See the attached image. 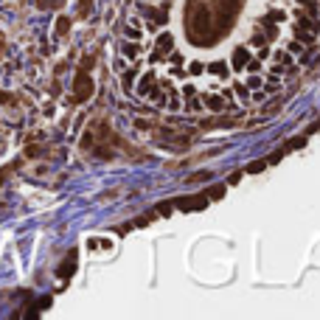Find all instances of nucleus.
Wrapping results in <instances>:
<instances>
[{
	"instance_id": "nucleus-1",
	"label": "nucleus",
	"mask_w": 320,
	"mask_h": 320,
	"mask_svg": "<svg viewBox=\"0 0 320 320\" xmlns=\"http://www.w3.org/2000/svg\"><path fill=\"white\" fill-rule=\"evenodd\" d=\"M174 208H180V211H202L208 205V197H180L177 202H172Z\"/></svg>"
},
{
	"instance_id": "nucleus-2",
	"label": "nucleus",
	"mask_w": 320,
	"mask_h": 320,
	"mask_svg": "<svg viewBox=\"0 0 320 320\" xmlns=\"http://www.w3.org/2000/svg\"><path fill=\"white\" fill-rule=\"evenodd\" d=\"M90 93H93V85H90V79H87V73L82 70V73L76 76V98H79V101H85V98H87Z\"/></svg>"
},
{
	"instance_id": "nucleus-3",
	"label": "nucleus",
	"mask_w": 320,
	"mask_h": 320,
	"mask_svg": "<svg viewBox=\"0 0 320 320\" xmlns=\"http://www.w3.org/2000/svg\"><path fill=\"white\" fill-rule=\"evenodd\" d=\"M303 146H306V135H295V138H289L281 149H284V152H295V149H303Z\"/></svg>"
},
{
	"instance_id": "nucleus-4",
	"label": "nucleus",
	"mask_w": 320,
	"mask_h": 320,
	"mask_svg": "<svg viewBox=\"0 0 320 320\" xmlns=\"http://www.w3.org/2000/svg\"><path fill=\"white\" fill-rule=\"evenodd\" d=\"M76 270V261H73V253H70L68 259H65V264L59 267V278H70V273Z\"/></svg>"
},
{
	"instance_id": "nucleus-5",
	"label": "nucleus",
	"mask_w": 320,
	"mask_h": 320,
	"mask_svg": "<svg viewBox=\"0 0 320 320\" xmlns=\"http://www.w3.org/2000/svg\"><path fill=\"white\" fill-rule=\"evenodd\" d=\"M205 197L208 199H222L225 197V185H211V188L205 191Z\"/></svg>"
},
{
	"instance_id": "nucleus-6",
	"label": "nucleus",
	"mask_w": 320,
	"mask_h": 320,
	"mask_svg": "<svg viewBox=\"0 0 320 320\" xmlns=\"http://www.w3.org/2000/svg\"><path fill=\"white\" fill-rule=\"evenodd\" d=\"M264 166H267V160H256V163L247 166V172H250V174H259V172H264Z\"/></svg>"
},
{
	"instance_id": "nucleus-7",
	"label": "nucleus",
	"mask_w": 320,
	"mask_h": 320,
	"mask_svg": "<svg viewBox=\"0 0 320 320\" xmlns=\"http://www.w3.org/2000/svg\"><path fill=\"white\" fill-rule=\"evenodd\" d=\"M146 14H149V20H152V23H155V26H157V23H163V14H160V11H155V9H146Z\"/></svg>"
},
{
	"instance_id": "nucleus-8",
	"label": "nucleus",
	"mask_w": 320,
	"mask_h": 320,
	"mask_svg": "<svg viewBox=\"0 0 320 320\" xmlns=\"http://www.w3.org/2000/svg\"><path fill=\"white\" fill-rule=\"evenodd\" d=\"M90 6H93V0H82V6H79V17H87Z\"/></svg>"
},
{
	"instance_id": "nucleus-9",
	"label": "nucleus",
	"mask_w": 320,
	"mask_h": 320,
	"mask_svg": "<svg viewBox=\"0 0 320 320\" xmlns=\"http://www.w3.org/2000/svg\"><path fill=\"white\" fill-rule=\"evenodd\" d=\"M68 28H70V20H68V17H62V20H59V26H56V34H65Z\"/></svg>"
},
{
	"instance_id": "nucleus-10",
	"label": "nucleus",
	"mask_w": 320,
	"mask_h": 320,
	"mask_svg": "<svg viewBox=\"0 0 320 320\" xmlns=\"http://www.w3.org/2000/svg\"><path fill=\"white\" fill-rule=\"evenodd\" d=\"M208 177H211L208 172H199V174H191V177H188V183H202V180H208Z\"/></svg>"
},
{
	"instance_id": "nucleus-11",
	"label": "nucleus",
	"mask_w": 320,
	"mask_h": 320,
	"mask_svg": "<svg viewBox=\"0 0 320 320\" xmlns=\"http://www.w3.org/2000/svg\"><path fill=\"white\" fill-rule=\"evenodd\" d=\"M157 211H160V214H166V217H169V214H172V211H174V205H172V202H160V205H157Z\"/></svg>"
},
{
	"instance_id": "nucleus-12",
	"label": "nucleus",
	"mask_w": 320,
	"mask_h": 320,
	"mask_svg": "<svg viewBox=\"0 0 320 320\" xmlns=\"http://www.w3.org/2000/svg\"><path fill=\"white\" fill-rule=\"evenodd\" d=\"M242 174H244V172H233L230 177H228V183H230V185H236V183L242 180Z\"/></svg>"
}]
</instances>
